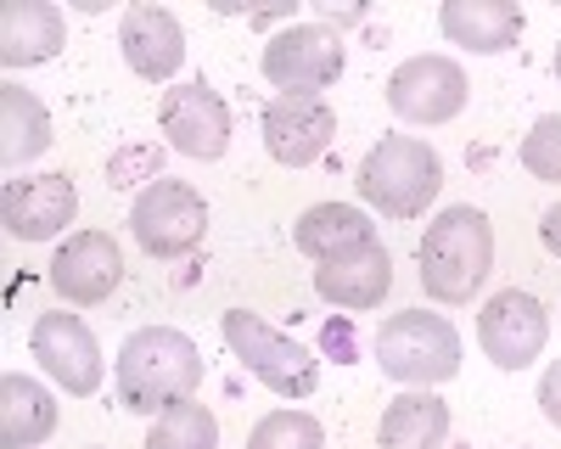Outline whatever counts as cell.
I'll list each match as a JSON object with an SVG mask.
<instances>
[{"label": "cell", "instance_id": "obj_10", "mask_svg": "<svg viewBox=\"0 0 561 449\" xmlns=\"http://www.w3.org/2000/svg\"><path fill=\"white\" fill-rule=\"evenodd\" d=\"M466 96H472V84L455 57H410L388 73V107L404 124H449L460 118Z\"/></svg>", "mask_w": 561, "mask_h": 449}, {"label": "cell", "instance_id": "obj_1", "mask_svg": "<svg viewBox=\"0 0 561 449\" xmlns=\"http://www.w3.org/2000/svg\"><path fill=\"white\" fill-rule=\"evenodd\" d=\"M113 388H118L124 411L163 416L174 404L203 393V354L174 326H140L124 337V348L113 359Z\"/></svg>", "mask_w": 561, "mask_h": 449}, {"label": "cell", "instance_id": "obj_7", "mask_svg": "<svg viewBox=\"0 0 561 449\" xmlns=\"http://www.w3.org/2000/svg\"><path fill=\"white\" fill-rule=\"evenodd\" d=\"M259 129H264V152L280 169H309L337 141V113L325 96H309V90H275Z\"/></svg>", "mask_w": 561, "mask_h": 449}, {"label": "cell", "instance_id": "obj_9", "mask_svg": "<svg viewBox=\"0 0 561 449\" xmlns=\"http://www.w3.org/2000/svg\"><path fill=\"white\" fill-rule=\"evenodd\" d=\"M478 343H483V354L494 359L500 371H528L534 359L545 354V343H550V314H545V303L534 292L505 287L478 314Z\"/></svg>", "mask_w": 561, "mask_h": 449}, {"label": "cell", "instance_id": "obj_24", "mask_svg": "<svg viewBox=\"0 0 561 449\" xmlns=\"http://www.w3.org/2000/svg\"><path fill=\"white\" fill-rule=\"evenodd\" d=\"M248 449H325V427L309 411H270L248 433Z\"/></svg>", "mask_w": 561, "mask_h": 449}, {"label": "cell", "instance_id": "obj_26", "mask_svg": "<svg viewBox=\"0 0 561 449\" xmlns=\"http://www.w3.org/2000/svg\"><path fill=\"white\" fill-rule=\"evenodd\" d=\"M539 411L550 427H561V359H550L545 377H539Z\"/></svg>", "mask_w": 561, "mask_h": 449}, {"label": "cell", "instance_id": "obj_27", "mask_svg": "<svg viewBox=\"0 0 561 449\" xmlns=\"http://www.w3.org/2000/svg\"><path fill=\"white\" fill-rule=\"evenodd\" d=\"M539 242H545L550 258H561V203L545 208V219H539Z\"/></svg>", "mask_w": 561, "mask_h": 449}, {"label": "cell", "instance_id": "obj_15", "mask_svg": "<svg viewBox=\"0 0 561 449\" xmlns=\"http://www.w3.org/2000/svg\"><path fill=\"white\" fill-rule=\"evenodd\" d=\"M118 51H124L135 79L163 84L185 62V28L169 7H129L124 23H118Z\"/></svg>", "mask_w": 561, "mask_h": 449}, {"label": "cell", "instance_id": "obj_8", "mask_svg": "<svg viewBox=\"0 0 561 449\" xmlns=\"http://www.w3.org/2000/svg\"><path fill=\"white\" fill-rule=\"evenodd\" d=\"M259 68L275 90H309V96H320L343 73V34H332L325 23H287L280 34L264 39Z\"/></svg>", "mask_w": 561, "mask_h": 449}, {"label": "cell", "instance_id": "obj_3", "mask_svg": "<svg viewBox=\"0 0 561 449\" xmlns=\"http://www.w3.org/2000/svg\"><path fill=\"white\" fill-rule=\"evenodd\" d=\"M354 186L377 214L415 219L444 192V158L427 141H415V135H382V141L365 152Z\"/></svg>", "mask_w": 561, "mask_h": 449}, {"label": "cell", "instance_id": "obj_23", "mask_svg": "<svg viewBox=\"0 0 561 449\" xmlns=\"http://www.w3.org/2000/svg\"><path fill=\"white\" fill-rule=\"evenodd\" d=\"M147 449H219V422H214L208 404L185 399V404H174V411L152 416Z\"/></svg>", "mask_w": 561, "mask_h": 449}, {"label": "cell", "instance_id": "obj_28", "mask_svg": "<svg viewBox=\"0 0 561 449\" xmlns=\"http://www.w3.org/2000/svg\"><path fill=\"white\" fill-rule=\"evenodd\" d=\"M556 79H561V45H556Z\"/></svg>", "mask_w": 561, "mask_h": 449}, {"label": "cell", "instance_id": "obj_13", "mask_svg": "<svg viewBox=\"0 0 561 449\" xmlns=\"http://www.w3.org/2000/svg\"><path fill=\"white\" fill-rule=\"evenodd\" d=\"M79 214V192L68 174H34V180H7L0 192V225L12 242H51L68 231Z\"/></svg>", "mask_w": 561, "mask_h": 449}, {"label": "cell", "instance_id": "obj_25", "mask_svg": "<svg viewBox=\"0 0 561 449\" xmlns=\"http://www.w3.org/2000/svg\"><path fill=\"white\" fill-rule=\"evenodd\" d=\"M517 163H523L534 180H550V186H561V118H556V113L534 118V129L523 135V147H517Z\"/></svg>", "mask_w": 561, "mask_h": 449}, {"label": "cell", "instance_id": "obj_5", "mask_svg": "<svg viewBox=\"0 0 561 449\" xmlns=\"http://www.w3.org/2000/svg\"><path fill=\"white\" fill-rule=\"evenodd\" d=\"M219 332H225L230 354H237L275 399H309L320 388V359L293 332L259 321V314H248V309H230L225 321H219Z\"/></svg>", "mask_w": 561, "mask_h": 449}, {"label": "cell", "instance_id": "obj_6", "mask_svg": "<svg viewBox=\"0 0 561 449\" xmlns=\"http://www.w3.org/2000/svg\"><path fill=\"white\" fill-rule=\"evenodd\" d=\"M129 231L152 258H185L208 231V203L185 180H147V192L129 203Z\"/></svg>", "mask_w": 561, "mask_h": 449}, {"label": "cell", "instance_id": "obj_11", "mask_svg": "<svg viewBox=\"0 0 561 449\" xmlns=\"http://www.w3.org/2000/svg\"><path fill=\"white\" fill-rule=\"evenodd\" d=\"M158 129L169 135L174 152L214 163V158H225V147H230V107H225V96H219L208 79H192V84L163 90Z\"/></svg>", "mask_w": 561, "mask_h": 449}, {"label": "cell", "instance_id": "obj_12", "mask_svg": "<svg viewBox=\"0 0 561 449\" xmlns=\"http://www.w3.org/2000/svg\"><path fill=\"white\" fill-rule=\"evenodd\" d=\"M34 359L45 366V377H51L57 388H68L73 399H90L107 377L96 332H90L79 314H62V309L34 321Z\"/></svg>", "mask_w": 561, "mask_h": 449}, {"label": "cell", "instance_id": "obj_21", "mask_svg": "<svg viewBox=\"0 0 561 449\" xmlns=\"http://www.w3.org/2000/svg\"><path fill=\"white\" fill-rule=\"evenodd\" d=\"M449 438V404L433 388H410L388 399L377 422V449H444Z\"/></svg>", "mask_w": 561, "mask_h": 449}, {"label": "cell", "instance_id": "obj_20", "mask_svg": "<svg viewBox=\"0 0 561 449\" xmlns=\"http://www.w3.org/2000/svg\"><path fill=\"white\" fill-rule=\"evenodd\" d=\"M57 433V399L45 382L7 371L0 377V449H34Z\"/></svg>", "mask_w": 561, "mask_h": 449}, {"label": "cell", "instance_id": "obj_2", "mask_svg": "<svg viewBox=\"0 0 561 449\" xmlns=\"http://www.w3.org/2000/svg\"><path fill=\"white\" fill-rule=\"evenodd\" d=\"M421 292L433 303H472L494 269V225L472 203L444 208L421 237Z\"/></svg>", "mask_w": 561, "mask_h": 449}, {"label": "cell", "instance_id": "obj_19", "mask_svg": "<svg viewBox=\"0 0 561 449\" xmlns=\"http://www.w3.org/2000/svg\"><path fill=\"white\" fill-rule=\"evenodd\" d=\"M293 242H298L304 258L332 264V258H343L365 242H377V225H370V214L354 208V203H314V208H304Z\"/></svg>", "mask_w": 561, "mask_h": 449}, {"label": "cell", "instance_id": "obj_17", "mask_svg": "<svg viewBox=\"0 0 561 449\" xmlns=\"http://www.w3.org/2000/svg\"><path fill=\"white\" fill-rule=\"evenodd\" d=\"M388 287H393V258L382 242H365V247L314 269V292L337 309H377L388 298Z\"/></svg>", "mask_w": 561, "mask_h": 449}, {"label": "cell", "instance_id": "obj_14", "mask_svg": "<svg viewBox=\"0 0 561 449\" xmlns=\"http://www.w3.org/2000/svg\"><path fill=\"white\" fill-rule=\"evenodd\" d=\"M118 281H124V253H118V242H113L107 231H73V237L57 247V258H51V287H57V298H68V303H79V309L107 303V298L118 292Z\"/></svg>", "mask_w": 561, "mask_h": 449}, {"label": "cell", "instance_id": "obj_18", "mask_svg": "<svg viewBox=\"0 0 561 449\" xmlns=\"http://www.w3.org/2000/svg\"><path fill=\"white\" fill-rule=\"evenodd\" d=\"M438 28L449 45H466L478 57H500L523 39V12L511 0H444Z\"/></svg>", "mask_w": 561, "mask_h": 449}, {"label": "cell", "instance_id": "obj_4", "mask_svg": "<svg viewBox=\"0 0 561 449\" xmlns=\"http://www.w3.org/2000/svg\"><path fill=\"white\" fill-rule=\"evenodd\" d=\"M377 366L404 388H438V382L460 377V332L444 314L399 309L377 332Z\"/></svg>", "mask_w": 561, "mask_h": 449}, {"label": "cell", "instance_id": "obj_16", "mask_svg": "<svg viewBox=\"0 0 561 449\" xmlns=\"http://www.w3.org/2000/svg\"><path fill=\"white\" fill-rule=\"evenodd\" d=\"M62 45H68V18L51 0H7V12H0V62L12 73L51 62Z\"/></svg>", "mask_w": 561, "mask_h": 449}, {"label": "cell", "instance_id": "obj_22", "mask_svg": "<svg viewBox=\"0 0 561 449\" xmlns=\"http://www.w3.org/2000/svg\"><path fill=\"white\" fill-rule=\"evenodd\" d=\"M51 147V113L34 90H23L18 79L0 84V163L23 169Z\"/></svg>", "mask_w": 561, "mask_h": 449}]
</instances>
